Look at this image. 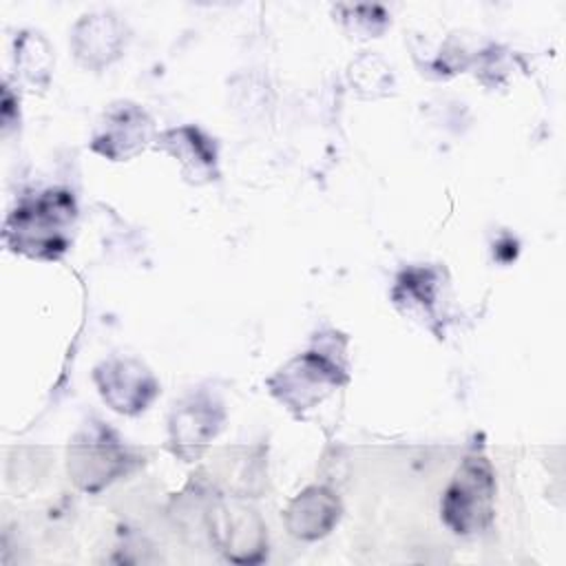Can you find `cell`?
Returning a JSON list of instances; mask_svg holds the SVG:
<instances>
[{"label":"cell","instance_id":"cell-1","mask_svg":"<svg viewBox=\"0 0 566 566\" xmlns=\"http://www.w3.org/2000/svg\"><path fill=\"white\" fill-rule=\"evenodd\" d=\"M73 226L75 199L51 188L15 206L4 223V243L31 259H57L71 243Z\"/></svg>","mask_w":566,"mask_h":566},{"label":"cell","instance_id":"cell-2","mask_svg":"<svg viewBox=\"0 0 566 566\" xmlns=\"http://www.w3.org/2000/svg\"><path fill=\"white\" fill-rule=\"evenodd\" d=\"M495 475L486 458L469 455L447 486L440 511L455 535H478L493 520Z\"/></svg>","mask_w":566,"mask_h":566},{"label":"cell","instance_id":"cell-3","mask_svg":"<svg viewBox=\"0 0 566 566\" xmlns=\"http://www.w3.org/2000/svg\"><path fill=\"white\" fill-rule=\"evenodd\" d=\"M347 378L336 363H332L323 354L307 352L281 367L268 380V385L281 402H285L290 409L303 411L321 402L332 389H336Z\"/></svg>","mask_w":566,"mask_h":566},{"label":"cell","instance_id":"cell-4","mask_svg":"<svg viewBox=\"0 0 566 566\" xmlns=\"http://www.w3.org/2000/svg\"><path fill=\"white\" fill-rule=\"evenodd\" d=\"M104 402L126 416L144 411L157 396L155 376L135 358H108L93 371Z\"/></svg>","mask_w":566,"mask_h":566},{"label":"cell","instance_id":"cell-5","mask_svg":"<svg viewBox=\"0 0 566 566\" xmlns=\"http://www.w3.org/2000/svg\"><path fill=\"white\" fill-rule=\"evenodd\" d=\"M126 462L128 455L124 447L106 429H91L69 447V473L75 484L88 493L99 491L122 475Z\"/></svg>","mask_w":566,"mask_h":566},{"label":"cell","instance_id":"cell-6","mask_svg":"<svg viewBox=\"0 0 566 566\" xmlns=\"http://www.w3.org/2000/svg\"><path fill=\"white\" fill-rule=\"evenodd\" d=\"M153 135V122L137 104L117 102L108 106L95 126L91 148L106 159L124 161L146 148Z\"/></svg>","mask_w":566,"mask_h":566},{"label":"cell","instance_id":"cell-7","mask_svg":"<svg viewBox=\"0 0 566 566\" xmlns=\"http://www.w3.org/2000/svg\"><path fill=\"white\" fill-rule=\"evenodd\" d=\"M71 44L80 64H84L86 69H104L122 53V22L111 13L84 15L73 29Z\"/></svg>","mask_w":566,"mask_h":566},{"label":"cell","instance_id":"cell-8","mask_svg":"<svg viewBox=\"0 0 566 566\" xmlns=\"http://www.w3.org/2000/svg\"><path fill=\"white\" fill-rule=\"evenodd\" d=\"M340 515L338 497L325 486H310L285 509V526L298 539H318L327 535Z\"/></svg>","mask_w":566,"mask_h":566},{"label":"cell","instance_id":"cell-9","mask_svg":"<svg viewBox=\"0 0 566 566\" xmlns=\"http://www.w3.org/2000/svg\"><path fill=\"white\" fill-rule=\"evenodd\" d=\"M157 146L170 153L179 166L184 177L195 184H203L217 177V153L210 137H206L195 126L170 128L157 137Z\"/></svg>","mask_w":566,"mask_h":566},{"label":"cell","instance_id":"cell-10","mask_svg":"<svg viewBox=\"0 0 566 566\" xmlns=\"http://www.w3.org/2000/svg\"><path fill=\"white\" fill-rule=\"evenodd\" d=\"M221 411L201 398H192L172 411L170 436L175 451L184 458L197 455L219 431Z\"/></svg>","mask_w":566,"mask_h":566},{"label":"cell","instance_id":"cell-11","mask_svg":"<svg viewBox=\"0 0 566 566\" xmlns=\"http://www.w3.org/2000/svg\"><path fill=\"white\" fill-rule=\"evenodd\" d=\"M214 533L221 551L232 562H256L263 557V526L250 511H239L237 515L223 511Z\"/></svg>","mask_w":566,"mask_h":566},{"label":"cell","instance_id":"cell-12","mask_svg":"<svg viewBox=\"0 0 566 566\" xmlns=\"http://www.w3.org/2000/svg\"><path fill=\"white\" fill-rule=\"evenodd\" d=\"M51 49L40 33H22L15 40V66L20 75L38 88H44L51 77Z\"/></svg>","mask_w":566,"mask_h":566}]
</instances>
